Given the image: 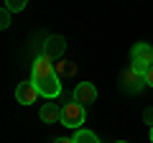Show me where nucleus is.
Masks as SVG:
<instances>
[{
	"instance_id": "nucleus-1",
	"label": "nucleus",
	"mask_w": 153,
	"mask_h": 143,
	"mask_svg": "<svg viewBox=\"0 0 153 143\" xmlns=\"http://www.w3.org/2000/svg\"><path fill=\"white\" fill-rule=\"evenodd\" d=\"M84 118H87V110H84V105L79 102H66L61 107V125L64 128H71V130H79L84 125Z\"/></svg>"
},
{
	"instance_id": "nucleus-2",
	"label": "nucleus",
	"mask_w": 153,
	"mask_h": 143,
	"mask_svg": "<svg viewBox=\"0 0 153 143\" xmlns=\"http://www.w3.org/2000/svg\"><path fill=\"white\" fill-rule=\"evenodd\" d=\"M33 84H36L38 95H44V97L54 100L61 95V77L59 74H51V77H44V79H31Z\"/></svg>"
},
{
	"instance_id": "nucleus-3",
	"label": "nucleus",
	"mask_w": 153,
	"mask_h": 143,
	"mask_svg": "<svg viewBox=\"0 0 153 143\" xmlns=\"http://www.w3.org/2000/svg\"><path fill=\"white\" fill-rule=\"evenodd\" d=\"M51 74H56L51 56H46V54L36 56V61L31 64V79H44V77H51Z\"/></svg>"
},
{
	"instance_id": "nucleus-4",
	"label": "nucleus",
	"mask_w": 153,
	"mask_h": 143,
	"mask_svg": "<svg viewBox=\"0 0 153 143\" xmlns=\"http://www.w3.org/2000/svg\"><path fill=\"white\" fill-rule=\"evenodd\" d=\"M74 102H79V105H92V102H97V87H94L92 82H79L74 87Z\"/></svg>"
},
{
	"instance_id": "nucleus-5",
	"label": "nucleus",
	"mask_w": 153,
	"mask_h": 143,
	"mask_svg": "<svg viewBox=\"0 0 153 143\" xmlns=\"http://www.w3.org/2000/svg\"><path fill=\"white\" fill-rule=\"evenodd\" d=\"M36 97H38V89H36V84H33V82H21L16 87V100L21 105H33V102H36Z\"/></svg>"
},
{
	"instance_id": "nucleus-6",
	"label": "nucleus",
	"mask_w": 153,
	"mask_h": 143,
	"mask_svg": "<svg viewBox=\"0 0 153 143\" xmlns=\"http://www.w3.org/2000/svg\"><path fill=\"white\" fill-rule=\"evenodd\" d=\"M130 59H133V61H143V64L153 66V46L146 44V41L135 44V46L130 49Z\"/></svg>"
},
{
	"instance_id": "nucleus-7",
	"label": "nucleus",
	"mask_w": 153,
	"mask_h": 143,
	"mask_svg": "<svg viewBox=\"0 0 153 143\" xmlns=\"http://www.w3.org/2000/svg\"><path fill=\"white\" fill-rule=\"evenodd\" d=\"M66 51V41H64V36H49V39L44 41V54L46 56H61Z\"/></svg>"
},
{
	"instance_id": "nucleus-8",
	"label": "nucleus",
	"mask_w": 153,
	"mask_h": 143,
	"mask_svg": "<svg viewBox=\"0 0 153 143\" xmlns=\"http://www.w3.org/2000/svg\"><path fill=\"white\" fill-rule=\"evenodd\" d=\"M38 118L44 123H56V120H61V107L56 102H46L41 107V112H38Z\"/></svg>"
},
{
	"instance_id": "nucleus-9",
	"label": "nucleus",
	"mask_w": 153,
	"mask_h": 143,
	"mask_svg": "<svg viewBox=\"0 0 153 143\" xmlns=\"http://www.w3.org/2000/svg\"><path fill=\"white\" fill-rule=\"evenodd\" d=\"M74 143H102L97 138V133L87 130V128H79V130H74V138H71Z\"/></svg>"
},
{
	"instance_id": "nucleus-10",
	"label": "nucleus",
	"mask_w": 153,
	"mask_h": 143,
	"mask_svg": "<svg viewBox=\"0 0 153 143\" xmlns=\"http://www.w3.org/2000/svg\"><path fill=\"white\" fill-rule=\"evenodd\" d=\"M74 72H76L74 61H56V74H59V77H71Z\"/></svg>"
},
{
	"instance_id": "nucleus-11",
	"label": "nucleus",
	"mask_w": 153,
	"mask_h": 143,
	"mask_svg": "<svg viewBox=\"0 0 153 143\" xmlns=\"http://www.w3.org/2000/svg\"><path fill=\"white\" fill-rule=\"evenodd\" d=\"M26 5H28V0H5V8L10 13H21Z\"/></svg>"
},
{
	"instance_id": "nucleus-12",
	"label": "nucleus",
	"mask_w": 153,
	"mask_h": 143,
	"mask_svg": "<svg viewBox=\"0 0 153 143\" xmlns=\"http://www.w3.org/2000/svg\"><path fill=\"white\" fill-rule=\"evenodd\" d=\"M0 28H3V31L10 28V10H8V8H3V13H0Z\"/></svg>"
},
{
	"instance_id": "nucleus-13",
	"label": "nucleus",
	"mask_w": 153,
	"mask_h": 143,
	"mask_svg": "<svg viewBox=\"0 0 153 143\" xmlns=\"http://www.w3.org/2000/svg\"><path fill=\"white\" fill-rule=\"evenodd\" d=\"M146 84H148V87H153V66L146 72Z\"/></svg>"
},
{
	"instance_id": "nucleus-14",
	"label": "nucleus",
	"mask_w": 153,
	"mask_h": 143,
	"mask_svg": "<svg viewBox=\"0 0 153 143\" xmlns=\"http://www.w3.org/2000/svg\"><path fill=\"white\" fill-rule=\"evenodd\" d=\"M54 143H74V141H71V138H56Z\"/></svg>"
},
{
	"instance_id": "nucleus-15",
	"label": "nucleus",
	"mask_w": 153,
	"mask_h": 143,
	"mask_svg": "<svg viewBox=\"0 0 153 143\" xmlns=\"http://www.w3.org/2000/svg\"><path fill=\"white\" fill-rule=\"evenodd\" d=\"M148 138H151V143H153V125H151V133H148Z\"/></svg>"
},
{
	"instance_id": "nucleus-16",
	"label": "nucleus",
	"mask_w": 153,
	"mask_h": 143,
	"mask_svg": "<svg viewBox=\"0 0 153 143\" xmlns=\"http://www.w3.org/2000/svg\"><path fill=\"white\" fill-rule=\"evenodd\" d=\"M117 143H128V141H117Z\"/></svg>"
}]
</instances>
